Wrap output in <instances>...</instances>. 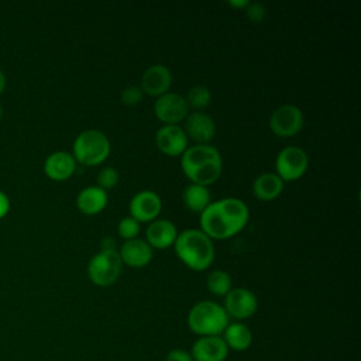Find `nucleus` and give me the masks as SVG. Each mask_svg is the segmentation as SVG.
Wrapping results in <instances>:
<instances>
[{
    "label": "nucleus",
    "mask_w": 361,
    "mask_h": 361,
    "mask_svg": "<svg viewBox=\"0 0 361 361\" xmlns=\"http://www.w3.org/2000/svg\"><path fill=\"white\" fill-rule=\"evenodd\" d=\"M154 114L159 121L164 123V126H178L189 114V106L183 96L168 92L157 97L154 102Z\"/></svg>",
    "instance_id": "1a4fd4ad"
},
{
    "label": "nucleus",
    "mask_w": 361,
    "mask_h": 361,
    "mask_svg": "<svg viewBox=\"0 0 361 361\" xmlns=\"http://www.w3.org/2000/svg\"><path fill=\"white\" fill-rule=\"evenodd\" d=\"M6 85H7V79H6V75H4V72L0 69V94L4 92V89H6Z\"/></svg>",
    "instance_id": "473e14b6"
},
{
    "label": "nucleus",
    "mask_w": 361,
    "mask_h": 361,
    "mask_svg": "<svg viewBox=\"0 0 361 361\" xmlns=\"http://www.w3.org/2000/svg\"><path fill=\"white\" fill-rule=\"evenodd\" d=\"M165 361H193L192 355L189 351L183 350V348H173L171 351H168Z\"/></svg>",
    "instance_id": "c85d7f7f"
},
{
    "label": "nucleus",
    "mask_w": 361,
    "mask_h": 361,
    "mask_svg": "<svg viewBox=\"0 0 361 361\" xmlns=\"http://www.w3.org/2000/svg\"><path fill=\"white\" fill-rule=\"evenodd\" d=\"M228 351L221 336H204L192 344L189 353L193 361H226Z\"/></svg>",
    "instance_id": "4468645a"
},
{
    "label": "nucleus",
    "mask_w": 361,
    "mask_h": 361,
    "mask_svg": "<svg viewBox=\"0 0 361 361\" xmlns=\"http://www.w3.org/2000/svg\"><path fill=\"white\" fill-rule=\"evenodd\" d=\"M155 144L162 154L169 157H180L189 147V138L180 126L168 124L157 130Z\"/></svg>",
    "instance_id": "f8f14e48"
},
{
    "label": "nucleus",
    "mask_w": 361,
    "mask_h": 361,
    "mask_svg": "<svg viewBox=\"0 0 361 361\" xmlns=\"http://www.w3.org/2000/svg\"><path fill=\"white\" fill-rule=\"evenodd\" d=\"M162 210V200L154 190L145 189L137 192L128 204L130 217L138 223H151L158 219Z\"/></svg>",
    "instance_id": "9b49d317"
},
{
    "label": "nucleus",
    "mask_w": 361,
    "mask_h": 361,
    "mask_svg": "<svg viewBox=\"0 0 361 361\" xmlns=\"http://www.w3.org/2000/svg\"><path fill=\"white\" fill-rule=\"evenodd\" d=\"M223 307L228 317L244 320L257 312L258 299L255 293L247 288H233L224 296Z\"/></svg>",
    "instance_id": "9d476101"
},
{
    "label": "nucleus",
    "mask_w": 361,
    "mask_h": 361,
    "mask_svg": "<svg viewBox=\"0 0 361 361\" xmlns=\"http://www.w3.org/2000/svg\"><path fill=\"white\" fill-rule=\"evenodd\" d=\"M171 85H172V73L169 68L162 63H154L144 71L141 76L140 89L142 90V93L148 96L159 97L168 93Z\"/></svg>",
    "instance_id": "ddd939ff"
},
{
    "label": "nucleus",
    "mask_w": 361,
    "mask_h": 361,
    "mask_svg": "<svg viewBox=\"0 0 361 361\" xmlns=\"http://www.w3.org/2000/svg\"><path fill=\"white\" fill-rule=\"evenodd\" d=\"M118 172L116 171V168H111V166H106V168H102L99 172H97V176H96V182H97V186L104 189L106 192L109 189H113L117 183H118Z\"/></svg>",
    "instance_id": "a878e982"
},
{
    "label": "nucleus",
    "mask_w": 361,
    "mask_h": 361,
    "mask_svg": "<svg viewBox=\"0 0 361 361\" xmlns=\"http://www.w3.org/2000/svg\"><path fill=\"white\" fill-rule=\"evenodd\" d=\"M228 4L231 6V7H234V8H237V10H245V7L250 4V1L248 0H241V1H234V0H231V1H228Z\"/></svg>",
    "instance_id": "2f4dec72"
},
{
    "label": "nucleus",
    "mask_w": 361,
    "mask_h": 361,
    "mask_svg": "<svg viewBox=\"0 0 361 361\" xmlns=\"http://www.w3.org/2000/svg\"><path fill=\"white\" fill-rule=\"evenodd\" d=\"M138 233H140V223L130 216L123 217L117 224V234L124 241L138 237Z\"/></svg>",
    "instance_id": "393cba45"
},
{
    "label": "nucleus",
    "mask_w": 361,
    "mask_h": 361,
    "mask_svg": "<svg viewBox=\"0 0 361 361\" xmlns=\"http://www.w3.org/2000/svg\"><path fill=\"white\" fill-rule=\"evenodd\" d=\"M178 237L176 226L165 219H157L149 223L145 230V241L151 248L166 250L173 245Z\"/></svg>",
    "instance_id": "a211bd4d"
},
{
    "label": "nucleus",
    "mask_w": 361,
    "mask_h": 361,
    "mask_svg": "<svg viewBox=\"0 0 361 361\" xmlns=\"http://www.w3.org/2000/svg\"><path fill=\"white\" fill-rule=\"evenodd\" d=\"M109 203V195L97 185L83 188L76 196V207L86 216H94L104 210Z\"/></svg>",
    "instance_id": "6ab92c4d"
},
{
    "label": "nucleus",
    "mask_w": 361,
    "mask_h": 361,
    "mask_svg": "<svg viewBox=\"0 0 361 361\" xmlns=\"http://www.w3.org/2000/svg\"><path fill=\"white\" fill-rule=\"evenodd\" d=\"M10 199L8 196L0 190V220L4 219L10 212Z\"/></svg>",
    "instance_id": "c756f323"
},
{
    "label": "nucleus",
    "mask_w": 361,
    "mask_h": 361,
    "mask_svg": "<svg viewBox=\"0 0 361 361\" xmlns=\"http://www.w3.org/2000/svg\"><path fill=\"white\" fill-rule=\"evenodd\" d=\"M207 290L214 296H226L231 289V276L223 269L212 271L206 278Z\"/></svg>",
    "instance_id": "5701e85b"
},
{
    "label": "nucleus",
    "mask_w": 361,
    "mask_h": 361,
    "mask_svg": "<svg viewBox=\"0 0 361 361\" xmlns=\"http://www.w3.org/2000/svg\"><path fill=\"white\" fill-rule=\"evenodd\" d=\"M117 252L121 262L131 268H142L152 259V248L145 240L138 237L124 241Z\"/></svg>",
    "instance_id": "f3484780"
},
{
    "label": "nucleus",
    "mask_w": 361,
    "mask_h": 361,
    "mask_svg": "<svg viewBox=\"0 0 361 361\" xmlns=\"http://www.w3.org/2000/svg\"><path fill=\"white\" fill-rule=\"evenodd\" d=\"M180 168L190 183L213 185L221 175L223 159L219 149L210 144H195L180 155Z\"/></svg>",
    "instance_id": "f03ea898"
},
{
    "label": "nucleus",
    "mask_w": 361,
    "mask_h": 361,
    "mask_svg": "<svg viewBox=\"0 0 361 361\" xmlns=\"http://www.w3.org/2000/svg\"><path fill=\"white\" fill-rule=\"evenodd\" d=\"M189 109L193 107L196 111L206 109L212 102V92L206 86H193L189 89L185 97Z\"/></svg>",
    "instance_id": "b1692460"
},
{
    "label": "nucleus",
    "mask_w": 361,
    "mask_h": 361,
    "mask_svg": "<svg viewBox=\"0 0 361 361\" xmlns=\"http://www.w3.org/2000/svg\"><path fill=\"white\" fill-rule=\"evenodd\" d=\"M250 210L237 197H223L210 204L200 213V230L210 240H227L238 234L248 223Z\"/></svg>",
    "instance_id": "f257e3e1"
},
{
    "label": "nucleus",
    "mask_w": 361,
    "mask_h": 361,
    "mask_svg": "<svg viewBox=\"0 0 361 361\" xmlns=\"http://www.w3.org/2000/svg\"><path fill=\"white\" fill-rule=\"evenodd\" d=\"M110 140L107 135L94 128L79 133L72 145V155L76 162L86 166H96L103 164L110 155Z\"/></svg>",
    "instance_id": "39448f33"
},
{
    "label": "nucleus",
    "mask_w": 361,
    "mask_h": 361,
    "mask_svg": "<svg viewBox=\"0 0 361 361\" xmlns=\"http://www.w3.org/2000/svg\"><path fill=\"white\" fill-rule=\"evenodd\" d=\"M245 16L247 18L251 21V23H261L264 18H265V14H267V8L264 4L261 3H251L245 7Z\"/></svg>",
    "instance_id": "cd10ccee"
},
{
    "label": "nucleus",
    "mask_w": 361,
    "mask_h": 361,
    "mask_svg": "<svg viewBox=\"0 0 361 361\" xmlns=\"http://www.w3.org/2000/svg\"><path fill=\"white\" fill-rule=\"evenodd\" d=\"M188 138L193 140L196 144H209L216 134L214 120L203 113L193 111L185 118V127H182Z\"/></svg>",
    "instance_id": "2eb2a0df"
},
{
    "label": "nucleus",
    "mask_w": 361,
    "mask_h": 361,
    "mask_svg": "<svg viewBox=\"0 0 361 361\" xmlns=\"http://www.w3.org/2000/svg\"><path fill=\"white\" fill-rule=\"evenodd\" d=\"M221 337L228 350L234 351H245L252 344V331L247 324L241 322L228 323Z\"/></svg>",
    "instance_id": "412c9836"
},
{
    "label": "nucleus",
    "mask_w": 361,
    "mask_h": 361,
    "mask_svg": "<svg viewBox=\"0 0 361 361\" xmlns=\"http://www.w3.org/2000/svg\"><path fill=\"white\" fill-rule=\"evenodd\" d=\"M102 250H106V251H113L116 250V243L113 238L110 237H106L103 241H102Z\"/></svg>",
    "instance_id": "7c9ffc66"
},
{
    "label": "nucleus",
    "mask_w": 361,
    "mask_h": 361,
    "mask_svg": "<svg viewBox=\"0 0 361 361\" xmlns=\"http://www.w3.org/2000/svg\"><path fill=\"white\" fill-rule=\"evenodd\" d=\"M182 200L188 210L200 214L212 202L210 190L207 186L189 183L182 192Z\"/></svg>",
    "instance_id": "4be33fe9"
},
{
    "label": "nucleus",
    "mask_w": 361,
    "mask_h": 361,
    "mask_svg": "<svg viewBox=\"0 0 361 361\" xmlns=\"http://www.w3.org/2000/svg\"><path fill=\"white\" fill-rule=\"evenodd\" d=\"M283 190V180L272 172L261 173L252 182V193L258 200L271 202L276 199Z\"/></svg>",
    "instance_id": "aec40b11"
},
{
    "label": "nucleus",
    "mask_w": 361,
    "mask_h": 361,
    "mask_svg": "<svg viewBox=\"0 0 361 361\" xmlns=\"http://www.w3.org/2000/svg\"><path fill=\"white\" fill-rule=\"evenodd\" d=\"M142 96H144V93L140 89V86H127L126 89L121 90L120 100L123 104L133 107L142 100Z\"/></svg>",
    "instance_id": "bb28decb"
},
{
    "label": "nucleus",
    "mask_w": 361,
    "mask_h": 361,
    "mask_svg": "<svg viewBox=\"0 0 361 361\" xmlns=\"http://www.w3.org/2000/svg\"><path fill=\"white\" fill-rule=\"evenodd\" d=\"M3 114H4V110H3V106L0 104V120H1V117H3Z\"/></svg>",
    "instance_id": "72a5a7b5"
},
{
    "label": "nucleus",
    "mask_w": 361,
    "mask_h": 361,
    "mask_svg": "<svg viewBox=\"0 0 361 361\" xmlns=\"http://www.w3.org/2000/svg\"><path fill=\"white\" fill-rule=\"evenodd\" d=\"M228 316L224 307L213 300H200L188 313L186 323L189 330L199 336H221L227 327Z\"/></svg>",
    "instance_id": "20e7f679"
},
{
    "label": "nucleus",
    "mask_w": 361,
    "mask_h": 361,
    "mask_svg": "<svg viewBox=\"0 0 361 361\" xmlns=\"http://www.w3.org/2000/svg\"><path fill=\"white\" fill-rule=\"evenodd\" d=\"M123 262L117 250H100L94 254L87 264V276L90 282L100 288H107L117 282L121 274Z\"/></svg>",
    "instance_id": "423d86ee"
},
{
    "label": "nucleus",
    "mask_w": 361,
    "mask_h": 361,
    "mask_svg": "<svg viewBox=\"0 0 361 361\" xmlns=\"http://www.w3.org/2000/svg\"><path fill=\"white\" fill-rule=\"evenodd\" d=\"M76 161L68 151H55L45 158L44 172L52 180H68L76 171Z\"/></svg>",
    "instance_id": "dca6fc26"
},
{
    "label": "nucleus",
    "mask_w": 361,
    "mask_h": 361,
    "mask_svg": "<svg viewBox=\"0 0 361 361\" xmlns=\"http://www.w3.org/2000/svg\"><path fill=\"white\" fill-rule=\"evenodd\" d=\"M309 166V157L300 147L289 145L282 148L275 159L276 175L285 182L298 180L305 175Z\"/></svg>",
    "instance_id": "0eeeda50"
},
{
    "label": "nucleus",
    "mask_w": 361,
    "mask_h": 361,
    "mask_svg": "<svg viewBox=\"0 0 361 361\" xmlns=\"http://www.w3.org/2000/svg\"><path fill=\"white\" fill-rule=\"evenodd\" d=\"M305 124L303 113L293 104H282L269 117V128L279 138L296 135Z\"/></svg>",
    "instance_id": "6e6552de"
},
{
    "label": "nucleus",
    "mask_w": 361,
    "mask_h": 361,
    "mask_svg": "<svg viewBox=\"0 0 361 361\" xmlns=\"http://www.w3.org/2000/svg\"><path fill=\"white\" fill-rule=\"evenodd\" d=\"M173 250L180 262L196 272L210 268L214 259L213 240H210L200 228H188L178 233Z\"/></svg>",
    "instance_id": "7ed1b4c3"
}]
</instances>
